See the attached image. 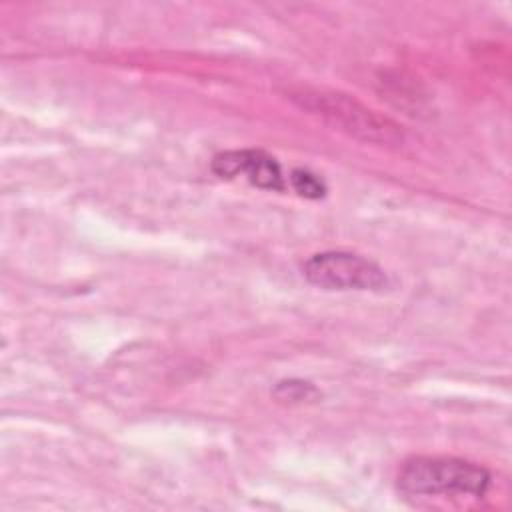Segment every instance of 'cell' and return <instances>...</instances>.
I'll use <instances>...</instances> for the list:
<instances>
[{
	"instance_id": "1",
	"label": "cell",
	"mask_w": 512,
	"mask_h": 512,
	"mask_svg": "<svg viewBox=\"0 0 512 512\" xmlns=\"http://www.w3.org/2000/svg\"><path fill=\"white\" fill-rule=\"evenodd\" d=\"M398 488L412 496H474L482 498L492 474L470 460L452 456H414L398 470Z\"/></svg>"
},
{
	"instance_id": "2",
	"label": "cell",
	"mask_w": 512,
	"mask_h": 512,
	"mask_svg": "<svg viewBox=\"0 0 512 512\" xmlns=\"http://www.w3.org/2000/svg\"><path fill=\"white\" fill-rule=\"evenodd\" d=\"M292 100L300 108L322 118L326 124L362 142H372L382 146H398L404 142V130L400 124L364 106L362 102L354 100L348 94L304 88L294 92Z\"/></svg>"
},
{
	"instance_id": "3",
	"label": "cell",
	"mask_w": 512,
	"mask_h": 512,
	"mask_svg": "<svg viewBox=\"0 0 512 512\" xmlns=\"http://www.w3.org/2000/svg\"><path fill=\"white\" fill-rule=\"evenodd\" d=\"M302 276L322 290H370L388 286V276L374 260L346 250L312 254L302 264Z\"/></svg>"
},
{
	"instance_id": "4",
	"label": "cell",
	"mask_w": 512,
	"mask_h": 512,
	"mask_svg": "<svg viewBox=\"0 0 512 512\" xmlns=\"http://www.w3.org/2000/svg\"><path fill=\"white\" fill-rule=\"evenodd\" d=\"M210 168L218 178L232 180L242 176L260 190L282 192L286 186L280 162L264 150L242 148V150L218 152L212 158Z\"/></svg>"
},
{
	"instance_id": "5",
	"label": "cell",
	"mask_w": 512,
	"mask_h": 512,
	"mask_svg": "<svg viewBox=\"0 0 512 512\" xmlns=\"http://www.w3.org/2000/svg\"><path fill=\"white\" fill-rule=\"evenodd\" d=\"M272 396L282 404H312L320 400L322 394L312 382L290 378V380L278 382L272 390Z\"/></svg>"
},
{
	"instance_id": "6",
	"label": "cell",
	"mask_w": 512,
	"mask_h": 512,
	"mask_svg": "<svg viewBox=\"0 0 512 512\" xmlns=\"http://www.w3.org/2000/svg\"><path fill=\"white\" fill-rule=\"evenodd\" d=\"M288 178H290L292 190L306 200H320L326 196L324 180L306 168H294Z\"/></svg>"
}]
</instances>
